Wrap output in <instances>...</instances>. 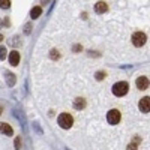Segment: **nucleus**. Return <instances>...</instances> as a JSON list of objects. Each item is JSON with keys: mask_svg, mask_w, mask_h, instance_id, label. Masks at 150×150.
<instances>
[{"mask_svg": "<svg viewBox=\"0 0 150 150\" xmlns=\"http://www.w3.org/2000/svg\"><path fill=\"white\" fill-rule=\"evenodd\" d=\"M57 123L62 129H69L74 123V119L69 112H62V114L57 117Z\"/></svg>", "mask_w": 150, "mask_h": 150, "instance_id": "1", "label": "nucleus"}, {"mask_svg": "<svg viewBox=\"0 0 150 150\" xmlns=\"http://www.w3.org/2000/svg\"><path fill=\"white\" fill-rule=\"evenodd\" d=\"M128 90H129V84L126 81H119L112 86V93H114V96H125L128 93Z\"/></svg>", "mask_w": 150, "mask_h": 150, "instance_id": "2", "label": "nucleus"}, {"mask_svg": "<svg viewBox=\"0 0 150 150\" xmlns=\"http://www.w3.org/2000/svg\"><path fill=\"white\" fill-rule=\"evenodd\" d=\"M146 41H147V36H146V33H143V32H135L134 35H132V44L135 45V47H143L144 44H146Z\"/></svg>", "mask_w": 150, "mask_h": 150, "instance_id": "3", "label": "nucleus"}, {"mask_svg": "<svg viewBox=\"0 0 150 150\" xmlns=\"http://www.w3.org/2000/svg\"><path fill=\"white\" fill-rule=\"evenodd\" d=\"M122 119V114H120V111L119 110H110L107 112V120L110 125H117Z\"/></svg>", "mask_w": 150, "mask_h": 150, "instance_id": "4", "label": "nucleus"}, {"mask_svg": "<svg viewBox=\"0 0 150 150\" xmlns=\"http://www.w3.org/2000/svg\"><path fill=\"white\" fill-rule=\"evenodd\" d=\"M138 108H140V111H143V112H149V111H150V98H149V96H146V98L141 99L140 104H138Z\"/></svg>", "mask_w": 150, "mask_h": 150, "instance_id": "5", "label": "nucleus"}, {"mask_svg": "<svg viewBox=\"0 0 150 150\" xmlns=\"http://www.w3.org/2000/svg\"><path fill=\"white\" fill-rule=\"evenodd\" d=\"M135 84H137V87H138L140 90H146L147 87H149V84H150V81L146 77H138V78H137V81H135Z\"/></svg>", "mask_w": 150, "mask_h": 150, "instance_id": "6", "label": "nucleus"}, {"mask_svg": "<svg viewBox=\"0 0 150 150\" xmlns=\"http://www.w3.org/2000/svg\"><path fill=\"white\" fill-rule=\"evenodd\" d=\"M0 134H3V135H14V129H12V126H9V123H0Z\"/></svg>", "mask_w": 150, "mask_h": 150, "instance_id": "7", "label": "nucleus"}, {"mask_svg": "<svg viewBox=\"0 0 150 150\" xmlns=\"http://www.w3.org/2000/svg\"><path fill=\"white\" fill-rule=\"evenodd\" d=\"M9 63L12 66H17L20 63V53L18 51H11L9 53Z\"/></svg>", "mask_w": 150, "mask_h": 150, "instance_id": "8", "label": "nucleus"}, {"mask_svg": "<svg viewBox=\"0 0 150 150\" xmlns=\"http://www.w3.org/2000/svg\"><path fill=\"white\" fill-rule=\"evenodd\" d=\"M107 9H108V5L105 2H98L95 5V11L98 12V14H104V12H107Z\"/></svg>", "mask_w": 150, "mask_h": 150, "instance_id": "9", "label": "nucleus"}, {"mask_svg": "<svg viewBox=\"0 0 150 150\" xmlns=\"http://www.w3.org/2000/svg\"><path fill=\"white\" fill-rule=\"evenodd\" d=\"M15 81H17L15 75L12 74V72H6V84H8V87H14L15 86Z\"/></svg>", "mask_w": 150, "mask_h": 150, "instance_id": "10", "label": "nucleus"}, {"mask_svg": "<svg viewBox=\"0 0 150 150\" xmlns=\"http://www.w3.org/2000/svg\"><path fill=\"white\" fill-rule=\"evenodd\" d=\"M74 108H77V110H83V108H86V101H84L83 98L74 99Z\"/></svg>", "mask_w": 150, "mask_h": 150, "instance_id": "11", "label": "nucleus"}, {"mask_svg": "<svg viewBox=\"0 0 150 150\" xmlns=\"http://www.w3.org/2000/svg\"><path fill=\"white\" fill-rule=\"evenodd\" d=\"M41 14H42V8H41V6H35V8H32V11H30V17H32L33 20L39 18Z\"/></svg>", "mask_w": 150, "mask_h": 150, "instance_id": "12", "label": "nucleus"}, {"mask_svg": "<svg viewBox=\"0 0 150 150\" xmlns=\"http://www.w3.org/2000/svg\"><path fill=\"white\" fill-rule=\"evenodd\" d=\"M14 116H15V117L20 120V123L23 125V128L26 129V117H24V114H23V112L20 114V111H17V110H15V111H14Z\"/></svg>", "mask_w": 150, "mask_h": 150, "instance_id": "13", "label": "nucleus"}, {"mask_svg": "<svg viewBox=\"0 0 150 150\" xmlns=\"http://www.w3.org/2000/svg\"><path fill=\"white\" fill-rule=\"evenodd\" d=\"M138 143H140V137H135L134 143H131L128 146V150H137V149H138Z\"/></svg>", "mask_w": 150, "mask_h": 150, "instance_id": "14", "label": "nucleus"}, {"mask_svg": "<svg viewBox=\"0 0 150 150\" xmlns=\"http://www.w3.org/2000/svg\"><path fill=\"white\" fill-rule=\"evenodd\" d=\"M50 57H51L53 60H57V59H60V53L54 48V50H51V51H50Z\"/></svg>", "mask_w": 150, "mask_h": 150, "instance_id": "15", "label": "nucleus"}, {"mask_svg": "<svg viewBox=\"0 0 150 150\" xmlns=\"http://www.w3.org/2000/svg\"><path fill=\"white\" fill-rule=\"evenodd\" d=\"M9 6H11L9 0H0V8L2 9H9Z\"/></svg>", "mask_w": 150, "mask_h": 150, "instance_id": "16", "label": "nucleus"}, {"mask_svg": "<svg viewBox=\"0 0 150 150\" xmlns=\"http://www.w3.org/2000/svg\"><path fill=\"white\" fill-rule=\"evenodd\" d=\"M105 72H102V71H99V72H96V75H95V78L98 80V81H101V80H104L105 78Z\"/></svg>", "mask_w": 150, "mask_h": 150, "instance_id": "17", "label": "nucleus"}, {"mask_svg": "<svg viewBox=\"0 0 150 150\" xmlns=\"http://www.w3.org/2000/svg\"><path fill=\"white\" fill-rule=\"evenodd\" d=\"M14 146H15V150H21V138H20V137H17V138H15Z\"/></svg>", "mask_w": 150, "mask_h": 150, "instance_id": "18", "label": "nucleus"}, {"mask_svg": "<svg viewBox=\"0 0 150 150\" xmlns=\"http://www.w3.org/2000/svg\"><path fill=\"white\" fill-rule=\"evenodd\" d=\"M5 59H6V48L0 47V60H5Z\"/></svg>", "mask_w": 150, "mask_h": 150, "instance_id": "19", "label": "nucleus"}, {"mask_svg": "<svg viewBox=\"0 0 150 150\" xmlns=\"http://www.w3.org/2000/svg\"><path fill=\"white\" fill-rule=\"evenodd\" d=\"M30 32H32V24L27 23L26 26H24V35H30Z\"/></svg>", "mask_w": 150, "mask_h": 150, "instance_id": "20", "label": "nucleus"}, {"mask_svg": "<svg viewBox=\"0 0 150 150\" xmlns=\"http://www.w3.org/2000/svg\"><path fill=\"white\" fill-rule=\"evenodd\" d=\"M11 44H12V45H18V44H20V41H18V36H15L14 39L11 41Z\"/></svg>", "mask_w": 150, "mask_h": 150, "instance_id": "21", "label": "nucleus"}, {"mask_svg": "<svg viewBox=\"0 0 150 150\" xmlns=\"http://www.w3.org/2000/svg\"><path fill=\"white\" fill-rule=\"evenodd\" d=\"M78 50H81V45H75V47H74V51H75V53H78Z\"/></svg>", "mask_w": 150, "mask_h": 150, "instance_id": "22", "label": "nucleus"}, {"mask_svg": "<svg viewBox=\"0 0 150 150\" xmlns=\"http://www.w3.org/2000/svg\"><path fill=\"white\" fill-rule=\"evenodd\" d=\"M33 126H35V129H36L38 132H39V134H41V128H39V126H38V123H35V125H33Z\"/></svg>", "mask_w": 150, "mask_h": 150, "instance_id": "23", "label": "nucleus"}, {"mask_svg": "<svg viewBox=\"0 0 150 150\" xmlns=\"http://www.w3.org/2000/svg\"><path fill=\"white\" fill-rule=\"evenodd\" d=\"M2 23H3V21H2V20H0V29H2V27H3V24H2Z\"/></svg>", "mask_w": 150, "mask_h": 150, "instance_id": "24", "label": "nucleus"}, {"mask_svg": "<svg viewBox=\"0 0 150 150\" xmlns=\"http://www.w3.org/2000/svg\"><path fill=\"white\" fill-rule=\"evenodd\" d=\"M2 41H3V36H2V35H0V42H2Z\"/></svg>", "mask_w": 150, "mask_h": 150, "instance_id": "25", "label": "nucleus"}, {"mask_svg": "<svg viewBox=\"0 0 150 150\" xmlns=\"http://www.w3.org/2000/svg\"><path fill=\"white\" fill-rule=\"evenodd\" d=\"M0 114H2V107H0Z\"/></svg>", "mask_w": 150, "mask_h": 150, "instance_id": "26", "label": "nucleus"}, {"mask_svg": "<svg viewBox=\"0 0 150 150\" xmlns=\"http://www.w3.org/2000/svg\"><path fill=\"white\" fill-rule=\"evenodd\" d=\"M65 150H69V149H65Z\"/></svg>", "mask_w": 150, "mask_h": 150, "instance_id": "27", "label": "nucleus"}]
</instances>
